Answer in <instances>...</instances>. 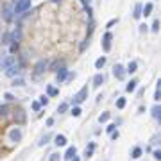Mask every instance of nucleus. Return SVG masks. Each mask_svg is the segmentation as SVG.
Segmentation results:
<instances>
[{"label": "nucleus", "instance_id": "1", "mask_svg": "<svg viewBox=\"0 0 161 161\" xmlns=\"http://www.w3.org/2000/svg\"><path fill=\"white\" fill-rule=\"evenodd\" d=\"M27 9H31V0H18L15 5V15H21Z\"/></svg>", "mask_w": 161, "mask_h": 161}, {"label": "nucleus", "instance_id": "2", "mask_svg": "<svg viewBox=\"0 0 161 161\" xmlns=\"http://www.w3.org/2000/svg\"><path fill=\"white\" fill-rule=\"evenodd\" d=\"M18 74H20V64H18L16 61L5 68V75H7V77H15V75H18Z\"/></svg>", "mask_w": 161, "mask_h": 161}, {"label": "nucleus", "instance_id": "3", "mask_svg": "<svg viewBox=\"0 0 161 161\" xmlns=\"http://www.w3.org/2000/svg\"><path fill=\"white\" fill-rule=\"evenodd\" d=\"M86 97H88V88L84 86V88H80V91L74 97V100H75V104H80V102L86 100Z\"/></svg>", "mask_w": 161, "mask_h": 161}, {"label": "nucleus", "instance_id": "4", "mask_svg": "<svg viewBox=\"0 0 161 161\" xmlns=\"http://www.w3.org/2000/svg\"><path fill=\"white\" fill-rule=\"evenodd\" d=\"M113 74H115V77H117V79H123V77H125V70H123V66H122V64H115Z\"/></svg>", "mask_w": 161, "mask_h": 161}, {"label": "nucleus", "instance_id": "5", "mask_svg": "<svg viewBox=\"0 0 161 161\" xmlns=\"http://www.w3.org/2000/svg\"><path fill=\"white\" fill-rule=\"evenodd\" d=\"M2 18H4L5 21H11V20H13V7H11V5L4 9V13H2Z\"/></svg>", "mask_w": 161, "mask_h": 161}, {"label": "nucleus", "instance_id": "6", "mask_svg": "<svg viewBox=\"0 0 161 161\" xmlns=\"http://www.w3.org/2000/svg\"><path fill=\"white\" fill-rule=\"evenodd\" d=\"M111 38H113L111 32H106L104 34V50L106 52H109V48H111Z\"/></svg>", "mask_w": 161, "mask_h": 161}, {"label": "nucleus", "instance_id": "7", "mask_svg": "<svg viewBox=\"0 0 161 161\" xmlns=\"http://www.w3.org/2000/svg\"><path fill=\"white\" fill-rule=\"evenodd\" d=\"M75 156H77V150H75V147H68V150L64 152V159L70 161V159H74Z\"/></svg>", "mask_w": 161, "mask_h": 161}, {"label": "nucleus", "instance_id": "8", "mask_svg": "<svg viewBox=\"0 0 161 161\" xmlns=\"http://www.w3.org/2000/svg\"><path fill=\"white\" fill-rule=\"evenodd\" d=\"M9 138H11V141H20L21 131H20V129H13V131H11V134H9Z\"/></svg>", "mask_w": 161, "mask_h": 161}, {"label": "nucleus", "instance_id": "9", "mask_svg": "<svg viewBox=\"0 0 161 161\" xmlns=\"http://www.w3.org/2000/svg\"><path fill=\"white\" fill-rule=\"evenodd\" d=\"M20 40H21V32H20V29L13 31V34L9 36V41H15V43H18Z\"/></svg>", "mask_w": 161, "mask_h": 161}, {"label": "nucleus", "instance_id": "10", "mask_svg": "<svg viewBox=\"0 0 161 161\" xmlns=\"http://www.w3.org/2000/svg\"><path fill=\"white\" fill-rule=\"evenodd\" d=\"M47 66H48V63H47L45 59H41L40 63L36 64V72H38V74H41V72H45V70H47Z\"/></svg>", "mask_w": 161, "mask_h": 161}, {"label": "nucleus", "instance_id": "11", "mask_svg": "<svg viewBox=\"0 0 161 161\" xmlns=\"http://www.w3.org/2000/svg\"><path fill=\"white\" fill-rule=\"evenodd\" d=\"M66 75H68V70L66 68H61L59 72H58V82H63V80L66 79Z\"/></svg>", "mask_w": 161, "mask_h": 161}, {"label": "nucleus", "instance_id": "12", "mask_svg": "<svg viewBox=\"0 0 161 161\" xmlns=\"http://www.w3.org/2000/svg\"><path fill=\"white\" fill-rule=\"evenodd\" d=\"M56 145H58V147H63V145H66V136H63V134H58V136H56Z\"/></svg>", "mask_w": 161, "mask_h": 161}, {"label": "nucleus", "instance_id": "13", "mask_svg": "<svg viewBox=\"0 0 161 161\" xmlns=\"http://www.w3.org/2000/svg\"><path fill=\"white\" fill-rule=\"evenodd\" d=\"M131 158H133V159H138V158H141V149H140V147H134V149H133Z\"/></svg>", "mask_w": 161, "mask_h": 161}, {"label": "nucleus", "instance_id": "14", "mask_svg": "<svg viewBox=\"0 0 161 161\" xmlns=\"http://www.w3.org/2000/svg\"><path fill=\"white\" fill-rule=\"evenodd\" d=\"M136 68H138V63H136V61H131V63H129V66H127V72H129V74H134V72H136Z\"/></svg>", "mask_w": 161, "mask_h": 161}, {"label": "nucleus", "instance_id": "15", "mask_svg": "<svg viewBox=\"0 0 161 161\" xmlns=\"http://www.w3.org/2000/svg\"><path fill=\"white\" fill-rule=\"evenodd\" d=\"M102 82H104V77H102L100 74H97V75L93 77V86H100Z\"/></svg>", "mask_w": 161, "mask_h": 161}, {"label": "nucleus", "instance_id": "16", "mask_svg": "<svg viewBox=\"0 0 161 161\" xmlns=\"http://www.w3.org/2000/svg\"><path fill=\"white\" fill-rule=\"evenodd\" d=\"M152 117H154L156 120H159V118H161V109L158 107V106H154V107H152Z\"/></svg>", "mask_w": 161, "mask_h": 161}, {"label": "nucleus", "instance_id": "17", "mask_svg": "<svg viewBox=\"0 0 161 161\" xmlns=\"http://www.w3.org/2000/svg\"><path fill=\"white\" fill-rule=\"evenodd\" d=\"M104 64H106V58H99V59L95 61V68H97V70H100Z\"/></svg>", "mask_w": 161, "mask_h": 161}, {"label": "nucleus", "instance_id": "18", "mask_svg": "<svg viewBox=\"0 0 161 161\" xmlns=\"http://www.w3.org/2000/svg\"><path fill=\"white\" fill-rule=\"evenodd\" d=\"M150 13H152V4H145V7H143V13H141V15L149 16Z\"/></svg>", "mask_w": 161, "mask_h": 161}, {"label": "nucleus", "instance_id": "19", "mask_svg": "<svg viewBox=\"0 0 161 161\" xmlns=\"http://www.w3.org/2000/svg\"><path fill=\"white\" fill-rule=\"evenodd\" d=\"M13 63H15V58H11V56H9V58H5V59L2 61V66H4V68H7V66H9V64H13Z\"/></svg>", "mask_w": 161, "mask_h": 161}, {"label": "nucleus", "instance_id": "20", "mask_svg": "<svg viewBox=\"0 0 161 161\" xmlns=\"http://www.w3.org/2000/svg\"><path fill=\"white\" fill-rule=\"evenodd\" d=\"M136 84H138L136 80H131V82L125 86V90H127V91H134V90H136Z\"/></svg>", "mask_w": 161, "mask_h": 161}, {"label": "nucleus", "instance_id": "21", "mask_svg": "<svg viewBox=\"0 0 161 161\" xmlns=\"http://www.w3.org/2000/svg\"><path fill=\"white\" fill-rule=\"evenodd\" d=\"M47 93H48V95H50V97H56V95H58V93H59V91H58V90H56V88H52V86H48V88H47Z\"/></svg>", "mask_w": 161, "mask_h": 161}, {"label": "nucleus", "instance_id": "22", "mask_svg": "<svg viewBox=\"0 0 161 161\" xmlns=\"http://www.w3.org/2000/svg\"><path fill=\"white\" fill-rule=\"evenodd\" d=\"M154 99H156V100H159L161 99V80L158 82V88H156V95H154Z\"/></svg>", "mask_w": 161, "mask_h": 161}, {"label": "nucleus", "instance_id": "23", "mask_svg": "<svg viewBox=\"0 0 161 161\" xmlns=\"http://www.w3.org/2000/svg\"><path fill=\"white\" fill-rule=\"evenodd\" d=\"M141 16V5L138 4L136 7H134V18H140Z\"/></svg>", "mask_w": 161, "mask_h": 161}, {"label": "nucleus", "instance_id": "24", "mask_svg": "<svg viewBox=\"0 0 161 161\" xmlns=\"http://www.w3.org/2000/svg\"><path fill=\"white\" fill-rule=\"evenodd\" d=\"M107 120H109V113H102L100 117H99V122H100V123L102 122H107Z\"/></svg>", "mask_w": 161, "mask_h": 161}, {"label": "nucleus", "instance_id": "25", "mask_svg": "<svg viewBox=\"0 0 161 161\" xmlns=\"http://www.w3.org/2000/svg\"><path fill=\"white\" fill-rule=\"evenodd\" d=\"M117 107H118V109H123V107H125V99H118V100H117Z\"/></svg>", "mask_w": 161, "mask_h": 161}, {"label": "nucleus", "instance_id": "26", "mask_svg": "<svg viewBox=\"0 0 161 161\" xmlns=\"http://www.w3.org/2000/svg\"><path fill=\"white\" fill-rule=\"evenodd\" d=\"M66 109H68V104H66V102H63V104H59V107H58V111H59V113H64Z\"/></svg>", "mask_w": 161, "mask_h": 161}, {"label": "nucleus", "instance_id": "27", "mask_svg": "<svg viewBox=\"0 0 161 161\" xmlns=\"http://www.w3.org/2000/svg\"><path fill=\"white\" fill-rule=\"evenodd\" d=\"M93 149H95V145H93V143H91L90 147H86V156H90V154L93 152Z\"/></svg>", "mask_w": 161, "mask_h": 161}, {"label": "nucleus", "instance_id": "28", "mask_svg": "<svg viewBox=\"0 0 161 161\" xmlns=\"http://www.w3.org/2000/svg\"><path fill=\"white\" fill-rule=\"evenodd\" d=\"M50 140V134H45V136H43V138H41V141H40V145H45V143H47V141Z\"/></svg>", "mask_w": 161, "mask_h": 161}, {"label": "nucleus", "instance_id": "29", "mask_svg": "<svg viewBox=\"0 0 161 161\" xmlns=\"http://www.w3.org/2000/svg\"><path fill=\"white\" fill-rule=\"evenodd\" d=\"M7 115V106H0V117Z\"/></svg>", "mask_w": 161, "mask_h": 161}, {"label": "nucleus", "instance_id": "30", "mask_svg": "<svg viewBox=\"0 0 161 161\" xmlns=\"http://www.w3.org/2000/svg\"><path fill=\"white\" fill-rule=\"evenodd\" d=\"M72 115H74V117H79L80 115V107H74V109H72Z\"/></svg>", "mask_w": 161, "mask_h": 161}, {"label": "nucleus", "instance_id": "31", "mask_svg": "<svg viewBox=\"0 0 161 161\" xmlns=\"http://www.w3.org/2000/svg\"><path fill=\"white\" fill-rule=\"evenodd\" d=\"M47 102H48V99H47V97L43 95V97L40 99V106H47Z\"/></svg>", "mask_w": 161, "mask_h": 161}, {"label": "nucleus", "instance_id": "32", "mask_svg": "<svg viewBox=\"0 0 161 161\" xmlns=\"http://www.w3.org/2000/svg\"><path fill=\"white\" fill-rule=\"evenodd\" d=\"M40 102H32V109H34V111H40Z\"/></svg>", "mask_w": 161, "mask_h": 161}, {"label": "nucleus", "instance_id": "33", "mask_svg": "<svg viewBox=\"0 0 161 161\" xmlns=\"http://www.w3.org/2000/svg\"><path fill=\"white\" fill-rule=\"evenodd\" d=\"M158 29H159V21L156 20L154 23H152V31H158Z\"/></svg>", "mask_w": 161, "mask_h": 161}, {"label": "nucleus", "instance_id": "34", "mask_svg": "<svg viewBox=\"0 0 161 161\" xmlns=\"http://www.w3.org/2000/svg\"><path fill=\"white\" fill-rule=\"evenodd\" d=\"M154 158L156 159H161V150H154Z\"/></svg>", "mask_w": 161, "mask_h": 161}, {"label": "nucleus", "instance_id": "35", "mask_svg": "<svg viewBox=\"0 0 161 161\" xmlns=\"http://www.w3.org/2000/svg\"><path fill=\"white\" fill-rule=\"evenodd\" d=\"M50 161H59V156L58 154H50Z\"/></svg>", "mask_w": 161, "mask_h": 161}, {"label": "nucleus", "instance_id": "36", "mask_svg": "<svg viewBox=\"0 0 161 161\" xmlns=\"http://www.w3.org/2000/svg\"><path fill=\"white\" fill-rule=\"evenodd\" d=\"M115 127H117V125H113V123L107 125V133H115Z\"/></svg>", "mask_w": 161, "mask_h": 161}, {"label": "nucleus", "instance_id": "37", "mask_svg": "<svg viewBox=\"0 0 161 161\" xmlns=\"http://www.w3.org/2000/svg\"><path fill=\"white\" fill-rule=\"evenodd\" d=\"M80 2L84 4V9H88V7H90V2H91V0H80Z\"/></svg>", "mask_w": 161, "mask_h": 161}, {"label": "nucleus", "instance_id": "38", "mask_svg": "<svg viewBox=\"0 0 161 161\" xmlns=\"http://www.w3.org/2000/svg\"><path fill=\"white\" fill-rule=\"evenodd\" d=\"M115 23H117V20H111V21H109V23H107V29H111V27H113Z\"/></svg>", "mask_w": 161, "mask_h": 161}, {"label": "nucleus", "instance_id": "39", "mask_svg": "<svg viewBox=\"0 0 161 161\" xmlns=\"http://www.w3.org/2000/svg\"><path fill=\"white\" fill-rule=\"evenodd\" d=\"M5 99H7V100H13V99H15V97H13V95H11V93H5Z\"/></svg>", "mask_w": 161, "mask_h": 161}, {"label": "nucleus", "instance_id": "40", "mask_svg": "<svg viewBox=\"0 0 161 161\" xmlns=\"http://www.w3.org/2000/svg\"><path fill=\"white\" fill-rule=\"evenodd\" d=\"M70 161H80L79 158H77V156H75V158H74V159H70Z\"/></svg>", "mask_w": 161, "mask_h": 161}]
</instances>
